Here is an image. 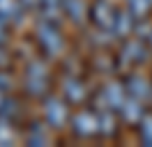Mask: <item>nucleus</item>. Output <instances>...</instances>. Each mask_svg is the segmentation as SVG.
<instances>
[{
    "label": "nucleus",
    "instance_id": "obj_2",
    "mask_svg": "<svg viewBox=\"0 0 152 147\" xmlns=\"http://www.w3.org/2000/svg\"><path fill=\"white\" fill-rule=\"evenodd\" d=\"M74 131H78L81 136H92L99 131V122H97L95 113H78L74 117Z\"/></svg>",
    "mask_w": 152,
    "mask_h": 147
},
{
    "label": "nucleus",
    "instance_id": "obj_1",
    "mask_svg": "<svg viewBox=\"0 0 152 147\" xmlns=\"http://www.w3.org/2000/svg\"><path fill=\"white\" fill-rule=\"evenodd\" d=\"M92 18L97 21V25H102L104 30H113V25L118 23V14H115L113 5L108 0H99L92 7Z\"/></svg>",
    "mask_w": 152,
    "mask_h": 147
},
{
    "label": "nucleus",
    "instance_id": "obj_5",
    "mask_svg": "<svg viewBox=\"0 0 152 147\" xmlns=\"http://www.w3.org/2000/svg\"><path fill=\"white\" fill-rule=\"evenodd\" d=\"M5 39V25H2V16H0V41Z\"/></svg>",
    "mask_w": 152,
    "mask_h": 147
},
{
    "label": "nucleus",
    "instance_id": "obj_3",
    "mask_svg": "<svg viewBox=\"0 0 152 147\" xmlns=\"http://www.w3.org/2000/svg\"><path fill=\"white\" fill-rule=\"evenodd\" d=\"M39 41H42V46H44L46 51H58V48L62 46L60 37H58V35H56V30H51V28H44V30H42Z\"/></svg>",
    "mask_w": 152,
    "mask_h": 147
},
{
    "label": "nucleus",
    "instance_id": "obj_4",
    "mask_svg": "<svg viewBox=\"0 0 152 147\" xmlns=\"http://www.w3.org/2000/svg\"><path fill=\"white\" fill-rule=\"evenodd\" d=\"M48 119H51V124H62V119H65V110L60 103H51L48 106Z\"/></svg>",
    "mask_w": 152,
    "mask_h": 147
}]
</instances>
